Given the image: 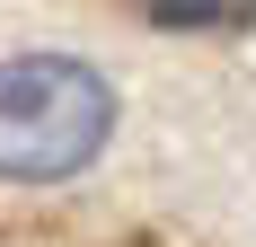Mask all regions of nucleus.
Wrapping results in <instances>:
<instances>
[{
    "label": "nucleus",
    "instance_id": "obj_1",
    "mask_svg": "<svg viewBox=\"0 0 256 247\" xmlns=\"http://www.w3.org/2000/svg\"><path fill=\"white\" fill-rule=\"evenodd\" d=\"M115 88L71 53L0 62V186H62L106 150Z\"/></svg>",
    "mask_w": 256,
    "mask_h": 247
},
{
    "label": "nucleus",
    "instance_id": "obj_2",
    "mask_svg": "<svg viewBox=\"0 0 256 247\" xmlns=\"http://www.w3.org/2000/svg\"><path fill=\"white\" fill-rule=\"evenodd\" d=\"M256 18V0H150V26H177V36H238Z\"/></svg>",
    "mask_w": 256,
    "mask_h": 247
}]
</instances>
